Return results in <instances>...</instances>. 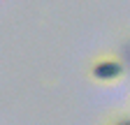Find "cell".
Returning <instances> with one entry per match:
<instances>
[{
	"label": "cell",
	"mask_w": 130,
	"mask_h": 125,
	"mask_svg": "<svg viewBox=\"0 0 130 125\" xmlns=\"http://www.w3.org/2000/svg\"><path fill=\"white\" fill-rule=\"evenodd\" d=\"M125 72V62L116 56H109V58H98L91 67V76L100 84H111V81H119Z\"/></svg>",
	"instance_id": "1"
},
{
	"label": "cell",
	"mask_w": 130,
	"mask_h": 125,
	"mask_svg": "<svg viewBox=\"0 0 130 125\" xmlns=\"http://www.w3.org/2000/svg\"><path fill=\"white\" fill-rule=\"evenodd\" d=\"M107 125H130V114H116Z\"/></svg>",
	"instance_id": "2"
}]
</instances>
